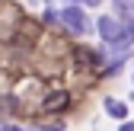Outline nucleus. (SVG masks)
<instances>
[{
	"label": "nucleus",
	"mask_w": 134,
	"mask_h": 131,
	"mask_svg": "<svg viewBox=\"0 0 134 131\" xmlns=\"http://www.w3.org/2000/svg\"><path fill=\"white\" fill-rule=\"evenodd\" d=\"M96 29H99V35H102L105 45H125V35H128V29L118 23V19H112V16H99L96 19Z\"/></svg>",
	"instance_id": "1"
},
{
	"label": "nucleus",
	"mask_w": 134,
	"mask_h": 131,
	"mask_svg": "<svg viewBox=\"0 0 134 131\" xmlns=\"http://www.w3.org/2000/svg\"><path fill=\"white\" fill-rule=\"evenodd\" d=\"M58 19H61V23H64L67 29H70V32H86V29H90V23H86V16H83V13H80L77 7H64Z\"/></svg>",
	"instance_id": "2"
},
{
	"label": "nucleus",
	"mask_w": 134,
	"mask_h": 131,
	"mask_svg": "<svg viewBox=\"0 0 134 131\" xmlns=\"http://www.w3.org/2000/svg\"><path fill=\"white\" fill-rule=\"evenodd\" d=\"M70 106V93L67 90H51L45 96V112H64Z\"/></svg>",
	"instance_id": "3"
},
{
	"label": "nucleus",
	"mask_w": 134,
	"mask_h": 131,
	"mask_svg": "<svg viewBox=\"0 0 134 131\" xmlns=\"http://www.w3.org/2000/svg\"><path fill=\"white\" fill-rule=\"evenodd\" d=\"M105 112H109L112 118H125L128 115V106L121 99H112V96H109V99H105Z\"/></svg>",
	"instance_id": "4"
},
{
	"label": "nucleus",
	"mask_w": 134,
	"mask_h": 131,
	"mask_svg": "<svg viewBox=\"0 0 134 131\" xmlns=\"http://www.w3.org/2000/svg\"><path fill=\"white\" fill-rule=\"evenodd\" d=\"M16 112V99L13 96H3V99H0V115H13Z\"/></svg>",
	"instance_id": "5"
},
{
	"label": "nucleus",
	"mask_w": 134,
	"mask_h": 131,
	"mask_svg": "<svg viewBox=\"0 0 134 131\" xmlns=\"http://www.w3.org/2000/svg\"><path fill=\"white\" fill-rule=\"evenodd\" d=\"M115 7H118L128 19H134V0H115Z\"/></svg>",
	"instance_id": "6"
},
{
	"label": "nucleus",
	"mask_w": 134,
	"mask_h": 131,
	"mask_svg": "<svg viewBox=\"0 0 134 131\" xmlns=\"http://www.w3.org/2000/svg\"><path fill=\"white\" fill-rule=\"evenodd\" d=\"M121 131H134V122H125V125H121Z\"/></svg>",
	"instance_id": "7"
},
{
	"label": "nucleus",
	"mask_w": 134,
	"mask_h": 131,
	"mask_svg": "<svg viewBox=\"0 0 134 131\" xmlns=\"http://www.w3.org/2000/svg\"><path fill=\"white\" fill-rule=\"evenodd\" d=\"M80 3H86V7H96V3H99V0H80Z\"/></svg>",
	"instance_id": "8"
},
{
	"label": "nucleus",
	"mask_w": 134,
	"mask_h": 131,
	"mask_svg": "<svg viewBox=\"0 0 134 131\" xmlns=\"http://www.w3.org/2000/svg\"><path fill=\"white\" fill-rule=\"evenodd\" d=\"M0 131H19V128H13V125H3V128H0Z\"/></svg>",
	"instance_id": "9"
}]
</instances>
